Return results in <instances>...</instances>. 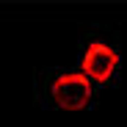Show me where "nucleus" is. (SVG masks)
Segmentation results:
<instances>
[{
  "mask_svg": "<svg viewBox=\"0 0 127 127\" xmlns=\"http://www.w3.org/2000/svg\"><path fill=\"white\" fill-rule=\"evenodd\" d=\"M53 97L61 108H69V111H77V108H86L89 99H91V80L86 75H61L55 83H53Z\"/></svg>",
  "mask_w": 127,
  "mask_h": 127,
  "instance_id": "1",
  "label": "nucleus"
},
{
  "mask_svg": "<svg viewBox=\"0 0 127 127\" xmlns=\"http://www.w3.org/2000/svg\"><path fill=\"white\" fill-rule=\"evenodd\" d=\"M116 64H119L116 50H113V47H108V44H99V41H97V44H91V47L86 50V55H83V75L91 77V80L105 83V80L113 75Z\"/></svg>",
  "mask_w": 127,
  "mask_h": 127,
  "instance_id": "2",
  "label": "nucleus"
}]
</instances>
